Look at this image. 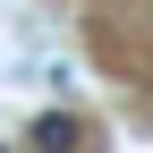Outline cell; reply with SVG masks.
<instances>
[{"mask_svg":"<svg viewBox=\"0 0 153 153\" xmlns=\"http://www.w3.org/2000/svg\"><path fill=\"white\" fill-rule=\"evenodd\" d=\"M85 145V128L68 119V111H51V119H34V153H76Z\"/></svg>","mask_w":153,"mask_h":153,"instance_id":"obj_1","label":"cell"},{"mask_svg":"<svg viewBox=\"0 0 153 153\" xmlns=\"http://www.w3.org/2000/svg\"><path fill=\"white\" fill-rule=\"evenodd\" d=\"M0 153H9V145H0Z\"/></svg>","mask_w":153,"mask_h":153,"instance_id":"obj_2","label":"cell"}]
</instances>
